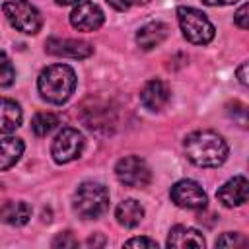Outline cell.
I'll return each mask as SVG.
<instances>
[{
  "instance_id": "obj_1",
  "label": "cell",
  "mask_w": 249,
  "mask_h": 249,
  "mask_svg": "<svg viewBox=\"0 0 249 249\" xmlns=\"http://www.w3.org/2000/svg\"><path fill=\"white\" fill-rule=\"evenodd\" d=\"M185 154L198 167H218L228 158V144L214 130H196L185 138Z\"/></svg>"
},
{
  "instance_id": "obj_2",
  "label": "cell",
  "mask_w": 249,
  "mask_h": 249,
  "mask_svg": "<svg viewBox=\"0 0 249 249\" xmlns=\"http://www.w3.org/2000/svg\"><path fill=\"white\" fill-rule=\"evenodd\" d=\"M39 93L45 101L62 105L70 99L76 88V74L68 64H51L41 70L37 80Z\"/></svg>"
},
{
  "instance_id": "obj_3",
  "label": "cell",
  "mask_w": 249,
  "mask_h": 249,
  "mask_svg": "<svg viewBox=\"0 0 249 249\" xmlns=\"http://www.w3.org/2000/svg\"><path fill=\"white\" fill-rule=\"evenodd\" d=\"M109 208V191L95 181L82 183L74 193V210L84 220H95Z\"/></svg>"
},
{
  "instance_id": "obj_4",
  "label": "cell",
  "mask_w": 249,
  "mask_h": 249,
  "mask_svg": "<svg viewBox=\"0 0 249 249\" xmlns=\"http://www.w3.org/2000/svg\"><path fill=\"white\" fill-rule=\"evenodd\" d=\"M177 21L183 31V37L193 45H206L214 39V25L210 19L196 8L179 6L177 8Z\"/></svg>"
},
{
  "instance_id": "obj_5",
  "label": "cell",
  "mask_w": 249,
  "mask_h": 249,
  "mask_svg": "<svg viewBox=\"0 0 249 249\" xmlns=\"http://www.w3.org/2000/svg\"><path fill=\"white\" fill-rule=\"evenodd\" d=\"M4 14L12 23V27L27 35H35L43 25V18L39 10L27 0H6Z\"/></svg>"
},
{
  "instance_id": "obj_6",
  "label": "cell",
  "mask_w": 249,
  "mask_h": 249,
  "mask_svg": "<svg viewBox=\"0 0 249 249\" xmlns=\"http://www.w3.org/2000/svg\"><path fill=\"white\" fill-rule=\"evenodd\" d=\"M115 175L123 185L132 187V189H142L152 179V171L148 163L138 156H126L119 160L115 165Z\"/></svg>"
},
{
  "instance_id": "obj_7",
  "label": "cell",
  "mask_w": 249,
  "mask_h": 249,
  "mask_svg": "<svg viewBox=\"0 0 249 249\" xmlns=\"http://www.w3.org/2000/svg\"><path fill=\"white\" fill-rule=\"evenodd\" d=\"M82 150H84V136H82V132L78 128L66 126V128H62L54 136L51 154H53V160L56 163H68V161L80 158Z\"/></svg>"
},
{
  "instance_id": "obj_8",
  "label": "cell",
  "mask_w": 249,
  "mask_h": 249,
  "mask_svg": "<svg viewBox=\"0 0 249 249\" xmlns=\"http://www.w3.org/2000/svg\"><path fill=\"white\" fill-rule=\"evenodd\" d=\"M169 195H171V200L179 208L198 210V208H204L206 206V193L193 179H181V181H177L171 187Z\"/></svg>"
},
{
  "instance_id": "obj_9",
  "label": "cell",
  "mask_w": 249,
  "mask_h": 249,
  "mask_svg": "<svg viewBox=\"0 0 249 249\" xmlns=\"http://www.w3.org/2000/svg\"><path fill=\"white\" fill-rule=\"evenodd\" d=\"M103 19H105V16H103L101 8L88 0L78 2V6L70 14V23L78 31H95L103 25Z\"/></svg>"
},
{
  "instance_id": "obj_10",
  "label": "cell",
  "mask_w": 249,
  "mask_h": 249,
  "mask_svg": "<svg viewBox=\"0 0 249 249\" xmlns=\"http://www.w3.org/2000/svg\"><path fill=\"white\" fill-rule=\"evenodd\" d=\"M45 49L49 54L54 56H70V58H88L93 53V47L88 41L80 39H58L51 37L45 43Z\"/></svg>"
},
{
  "instance_id": "obj_11",
  "label": "cell",
  "mask_w": 249,
  "mask_h": 249,
  "mask_svg": "<svg viewBox=\"0 0 249 249\" xmlns=\"http://www.w3.org/2000/svg\"><path fill=\"white\" fill-rule=\"evenodd\" d=\"M247 193H249V183H247V179H245L243 175H237V177L226 181V183L218 189L216 196H218V200H220L224 206L233 208V206H241L243 202H247Z\"/></svg>"
},
{
  "instance_id": "obj_12",
  "label": "cell",
  "mask_w": 249,
  "mask_h": 249,
  "mask_svg": "<svg viewBox=\"0 0 249 249\" xmlns=\"http://www.w3.org/2000/svg\"><path fill=\"white\" fill-rule=\"evenodd\" d=\"M169 95H171V91H169V88H167L165 82H161V80H150V82H146V86L140 91V101H142V105L146 109L160 111L169 101Z\"/></svg>"
},
{
  "instance_id": "obj_13",
  "label": "cell",
  "mask_w": 249,
  "mask_h": 249,
  "mask_svg": "<svg viewBox=\"0 0 249 249\" xmlns=\"http://www.w3.org/2000/svg\"><path fill=\"white\" fill-rule=\"evenodd\" d=\"M167 33H169V27L165 23H161V21H150V23L142 25L136 31V43H138L140 49L150 51V49L161 45L165 41Z\"/></svg>"
},
{
  "instance_id": "obj_14",
  "label": "cell",
  "mask_w": 249,
  "mask_h": 249,
  "mask_svg": "<svg viewBox=\"0 0 249 249\" xmlns=\"http://www.w3.org/2000/svg\"><path fill=\"white\" fill-rule=\"evenodd\" d=\"M204 237L198 230L189 226H175L169 230L167 235V247H204Z\"/></svg>"
},
{
  "instance_id": "obj_15",
  "label": "cell",
  "mask_w": 249,
  "mask_h": 249,
  "mask_svg": "<svg viewBox=\"0 0 249 249\" xmlns=\"http://www.w3.org/2000/svg\"><path fill=\"white\" fill-rule=\"evenodd\" d=\"M31 218V206L23 200H8L0 206V220L8 226H23Z\"/></svg>"
},
{
  "instance_id": "obj_16",
  "label": "cell",
  "mask_w": 249,
  "mask_h": 249,
  "mask_svg": "<svg viewBox=\"0 0 249 249\" xmlns=\"http://www.w3.org/2000/svg\"><path fill=\"white\" fill-rule=\"evenodd\" d=\"M23 113L21 107L8 97H0V134L14 132L21 124Z\"/></svg>"
},
{
  "instance_id": "obj_17",
  "label": "cell",
  "mask_w": 249,
  "mask_h": 249,
  "mask_svg": "<svg viewBox=\"0 0 249 249\" xmlns=\"http://www.w3.org/2000/svg\"><path fill=\"white\" fill-rule=\"evenodd\" d=\"M115 218L121 226L124 228H136L142 218H144V208L140 206L138 200L134 198H126V200H121L115 208Z\"/></svg>"
},
{
  "instance_id": "obj_18",
  "label": "cell",
  "mask_w": 249,
  "mask_h": 249,
  "mask_svg": "<svg viewBox=\"0 0 249 249\" xmlns=\"http://www.w3.org/2000/svg\"><path fill=\"white\" fill-rule=\"evenodd\" d=\"M23 154V142L16 136H8L0 140V171L10 169Z\"/></svg>"
},
{
  "instance_id": "obj_19",
  "label": "cell",
  "mask_w": 249,
  "mask_h": 249,
  "mask_svg": "<svg viewBox=\"0 0 249 249\" xmlns=\"http://www.w3.org/2000/svg\"><path fill=\"white\" fill-rule=\"evenodd\" d=\"M58 124V117L54 113H37L31 121V128L37 136H47Z\"/></svg>"
},
{
  "instance_id": "obj_20",
  "label": "cell",
  "mask_w": 249,
  "mask_h": 249,
  "mask_svg": "<svg viewBox=\"0 0 249 249\" xmlns=\"http://www.w3.org/2000/svg\"><path fill=\"white\" fill-rule=\"evenodd\" d=\"M14 78H16V70H14L8 54L0 49V88L10 86L14 82Z\"/></svg>"
},
{
  "instance_id": "obj_21",
  "label": "cell",
  "mask_w": 249,
  "mask_h": 249,
  "mask_svg": "<svg viewBox=\"0 0 249 249\" xmlns=\"http://www.w3.org/2000/svg\"><path fill=\"white\" fill-rule=\"evenodd\" d=\"M245 243H247V239L237 231H226L216 239V247H233L235 249V247H243Z\"/></svg>"
},
{
  "instance_id": "obj_22",
  "label": "cell",
  "mask_w": 249,
  "mask_h": 249,
  "mask_svg": "<svg viewBox=\"0 0 249 249\" xmlns=\"http://www.w3.org/2000/svg\"><path fill=\"white\" fill-rule=\"evenodd\" d=\"M53 247L54 249H72V247H78V239L72 235V231H62L53 239Z\"/></svg>"
},
{
  "instance_id": "obj_23",
  "label": "cell",
  "mask_w": 249,
  "mask_h": 249,
  "mask_svg": "<svg viewBox=\"0 0 249 249\" xmlns=\"http://www.w3.org/2000/svg\"><path fill=\"white\" fill-rule=\"evenodd\" d=\"M249 6L247 4H243L237 12H235V16H233V21H235V25L239 27V29H247L249 27Z\"/></svg>"
},
{
  "instance_id": "obj_24",
  "label": "cell",
  "mask_w": 249,
  "mask_h": 249,
  "mask_svg": "<svg viewBox=\"0 0 249 249\" xmlns=\"http://www.w3.org/2000/svg\"><path fill=\"white\" fill-rule=\"evenodd\" d=\"M124 247H150V249H158V243L150 237H132L124 243Z\"/></svg>"
},
{
  "instance_id": "obj_25",
  "label": "cell",
  "mask_w": 249,
  "mask_h": 249,
  "mask_svg": "<svg viewBox=\"0 0 249 249\" xmlns=\"http://www.w3.org/2000/svg\"><path fill=\"white\" fill-rule=\"evenodd\" d=\"M247 68H249V64H247V62H241V64H239V68H237V78H239L241 86H249V76H247Z\"/></svg>"
},
{
  "instance_id": "obj_26",
  "label": "cell",
  "mask_w": 249,
  "mask_h": 249,
  "mask_svg": "<svg viewBox=\"0 0 249 249\" xmlns=\"http://www.w3.org/2000/svg\"><path fill=\"white\" fill-rule=\"evenodd\" d=\"M107 2H109V6H113L119 12H126L132 4V0H107Z\"/></svg>"
},
{
  "instance_id": "obj_27",
  "label": "cell",
  "mask_w": 249,
  "mask_h": 249,
  "mask_svg": "<svg viewBox=\"0 0 249 249\" xmlns=\"http://www.w3.org/2000/svg\"><path fill=\"white\" fill-rule=\"evenodd\" d=\"M88 245H89V247H101V245H105V239H103L99 233H95V235H91V237L88 239Z\"/></svg>"
},
{
  "instance_id": "obj_28",
  "label": "cell",
  "mask_w": 249,
  "mask_h": 249,
  "mask_svg": "<svg viewBox=\"0 0 249 249\" xmlns=\"http://www.w3.org/2000/svg\"><path fill=\"white\" fill-rule=\"evenodd\" d=\"M202 2L208 6H228V4H233L237 0H202Z\"/></svg>"
},
{
  "instance_id": "obj_29",
  "label": "cell",
  "mask_w": 249,
  "mask_h": 249,
  "mask_svg": "<svg viewBox=\"0 0 249 249\" xmlns=\"http://www.w3.org/2000/svg\"><path fill=\"white\" fill-rule=\"evenodd\" d=\"M58 4H62V6H66V4H76V2H80V0H56Z\"/></svg>"
},
{
  "instance_id": "obj_30",
  "label": "cell",
  "mask_w": 249,
  "mask_h": 249,
  "mask_svg": "<svg viewBox=\"0 0 249 249\" xmlns=\"http://www.w3.org/2000/svg\"><path fill=\"white\" fill-rule=\"evenodd\" d=\"M134 2H138V4H146V2H150V0H134Z\"/></svg>"
}]
</instances>
